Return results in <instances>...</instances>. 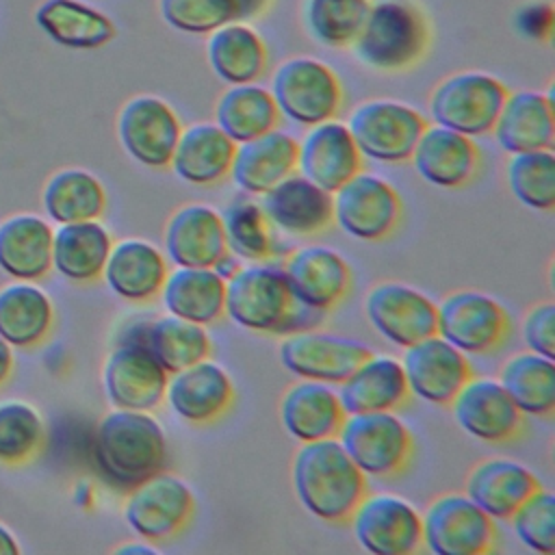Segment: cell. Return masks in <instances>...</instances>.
Listing matches in <instances>:
<instances>
[{
    "instance_id": "cell-49",
    "label": "cell",
    "mask_w": 555,
    "mask_h": 555,
    "mask_svg": "<svg viewBox=\"0 0 555 555\" xmlns=\"http://www.w3.org/2000/svg\"><path fill=\"white\" fill-rule=\"evenodd\" d=\"M522 338L529 351L555 358V306L551 301L538 304L525 314Z\"/></svg>"
},
{
    "instance_id": "cell-6",
    "label": "cell",
    "mask_w": 555,
    "mask_h": 555,
    "mask_svg": "<svg viewBox=\"0 0 555 555\" xmlns=\"http://www.w3.org/2000/svg\"><path fill=\"white\" fill-rule=\"evenodd\" d=\"M507 98L505 85L483 72H460L444 78L429 98L434 124L466 137L492 132Z\"/></svg>"
},
{
    "instance_id": "cell-42",
    "label": "cell",
    "mask_w": 555,
    "mask_h": 555,
    "mask_svg": "<svg viewBox=\"0 0 555 555\" xmlns=\"http://www.w3.org/2000/svg\"><path fill=\"white\" fill-rule=\"evenodd\" d=\"M499 382L520 414L548 416L555 410L553 358L533 351L516 353L501 366Z\"/></svg>"
},
{
    "instance_id": "cell-44",
    "label": "cell",
    "mask_w": 555,
    "mask_h": 555,
    "mask_svg": "<svg viewBox=\"0 0 555 555\" xmlns=\"http://www.w3.org/2000/svg\"><path fill=\"white\" fill-rule=\"evenodd\" d=\"M269 0H160L163 20L186 35H210L221 26L251 20Z\"/></svg>"
},
{
    "instance_id": "cell-43",
    "label": "cell",
    "mask_w": 555,
    "mask_h": 555,
    "mask_svg": "<svg viewBox=\"0 0 555 555\" xmlns=\"http://www.w3.org/2000/svg\"><path fill=\"white\" fill-rule=\"evenodd\" d=\"M225 247L238 260L260 262L278 251V232L269 223L260 202L251 195H236L221 212Z\"/></svg>"
},
{
    "instance_id": "cell-10",
    "label": "cell",
    "mask_w": 555,
    "mask_h": 555,
    "mask_svg": "<svg viewBox=\"0 0 555 555\" xmlns=\"http://www.w3.org/2000/svg\"><path fill=\"white\" fill-rule=\"evenodd\" d=\"M401 217V199L390 182L358 171L332 193V221L360 241H382Z\"/></svg>"
},
{
    "instance_id": "cell-17",
    "label": "cell",
    "mask_w": 555,
    "mask_h": 555,
    "mask_svg": "<svg viewBox=\"0 0 555 555\" xmlns=\"http://www.w3.org/2000/svg\"><path fill=\"white\" fill-rule=\"evenodd\" d=\"M182 126L176 111L156 95H137L124 104L117 117L121 147L139 165L169 167Z\"/></svg>"
},
{
    "instance_id": "cell-26",
    "label": "cell",
    "mask_w": 555,
    "mask_h": 555,
    "mask_svg": "<svg viewBox=\"0 0 555 555\" xmlns=\"http://www.w3.org/2000/svg\"><path fill=\"white\" fill-rule=\"evenodd\" d=\"M117 336L141 343L167 373H176L208 358L212 347L206 325L191 323L169 312L150 321H132L124 325Z\"/></svg>"
},
{
    "instance_id": "cell-1",
    "label": "cell",
    "mask_w": 555,
    "mask_h": 555,
    "mask_svg": "<svg viewBox=\"0 0 555 555\" xmlns=\"http://www.w3.org/2000/svg\"><path fill=\"white\" fill-rule=\"evenodd\" d=\"M223 314L243 330L286 336L314 327L323 312L297 301L280 264L260 260L241 264L225 280Z\"/></svg>"
},
{
    "instance_id": "cell-2",
    "label": "cell",
    "mask_w": 555,
    "mask_h": 555,
    "mask_svg": "<svg viewBox=\"0 0 555 555\" xmlns=\"http://www.w3.org/2000/svg\"><path fill=\"white\" fill-rule=\"evenodd\" d=\"M301 507L319 520H347L366 494V475L351 462L338 438L301 442L291 466Z\"/></svg>"
},
{
    "instance_id": "cell-33",
    "label": "cell",
    "mask_w": 555,
    "mask_h": 555,
    "mask_svg": "<svg viewBox=\"0 0 555 555\" xmlns=\"http://www.w3.org/2000/svg\"><path fill=\"white\" fill-rule=\"evenodd\" d=\"M52 225L30 212L13 215L0 223V269L24 282H37L52 269Z\"/></svg>"
},
{
    "instance_id": "cell-12",
    "label": "cell",
    "mask_w": 555,
    "mask_h": 555,
    "mask_svg": "<svg viewBox=\"0 0 555 555\" xmlns=\"http://www.w3.org/2000/svg\"><path fill=\"white\" fill-rule=\"evenodd\" d=\"M195 496L189 483L171 473H156L128 490L124 518L128 527L150 542L173 538L193 516Z\"/></svg>"
},
{
    "instance_id": "cell-46",
    "label": "cell",
    "mask_w": 555,
    "mask_h": 555,
    "mask_svg": "<svg viewBox=\"0 0 555 555\" xmlns=\"http://www.w3.org/2000/svg\"><path fill=\"white\" fill-rule=\"evenodd\" d=\"M46 440L41 414L22 399L0 401V464L20 466L33 460Z\"/></svg>"
},
{
    "instance_id": "cell-18",
    "label": "cell",
    "mask_w": 555,
    "mask_h": 555,
    "mask_svg": "<svg viewBox=\"0 0 555 555\" xmlns=\"http://www.w3.org/2000/svg\"><path fill=\"white\" fill-rule=\"evenodd\" d=\"M401 366L408 390L434 405H449L473 375L468 356L438 334L405 347Z\"/></svg>"
},
{
    "instance_id": "cell-5",
    "label": "cell",
    "mask_w": 555,
    "mask_h": 555,
    "mask_svg": "<svg viewBox=\"0 0 555 555\" xmlns=\"http://www.w3.org/2000/svg\"><path fill=\"white\" fill-rule=\"evenodd\" d=\"M280 115L297 126H314L334 119L343 104V85L336 72L308 56L284 61L271 85Z\"/></svg>"
},
{
    "instance_id": "cell-9",
    "label": "cell",
    "mask_w": 555,
    "mask_h": 555,
    "mask_svg": "<svg viewBox=\"0 0 555 555\" xmlns=\"http://www.w3.org/2000/svg\"><path fill=\"white\" fill-rule=\"evenodd\" d=\"M421 531L434 555H483L496 538L494 520L460 492L434 499L421 514Z\"/></svg>"
},
{
    "instance_id": "cell-20",
    "label": "cell",
    "mask_w": 555,
    "mask_h": 555,
    "mask_svg": "<svg viewBox=\"0 0 555 555\" xmlns=\"http://www.w3.org/2000/svg\"><path fill=\"white\" fill-rule=\"evenodd\" d=\"M297 171L327 193L362 171V154L347 124L327 119L310 126L297 141Z\"/></svg>"
},
{
    "instance_id": "cell-40",
    "label": "cell",
    "mask_w": 555,
    "mask_h": 555,
    "mask_svg": "<svg viewBox=\"0 0 555 555\" xmlns=\"http://www.w3.org/2000/svg\"><path fill=\"white\" fill-rule=\"evenodd\" d=\"M280 111L269 89L256 82L232 85L215 106V124L234 141L243 143L278 128Z\"/></svg>"
},
{
    "instance_id": "cell-32",
    "label": "cell",
    "mask_w": 555,
    "mask_h": 555,
    "mask_svg": "<svg viewBox=\"0 0 555 555\" xmlns=\"http://www.w3.org/2000/svg\"><path fill=\"white\" fill-rule=\"evenodd\" d=\"M408 382L401 360L392 356L364 358L345 382L338 384V397L347 414L386 412L399 408L408 399Z\"/></svg>"
},
{
    "instance_id": "cell-22",
    "label": "cell",
    "mask_w": 555,
    "mask_h": 555,
    "mask_svg": "<svg viewBox=\"0 0 555 555\" xmlns=\"http://www.w3.org/2000/svg\"><path fill=\"white\" fill-rule=\"evenodd\" d=\"M260 206L278 234L310 236L332 223V193L293 171L260 195Z\"/></svg>"
},
{
    "instance_id": "cell-25",
    "label": "cell",
    "mask_w": 555,
    "mask_h": 555,
    "mask_svg": "<svg viewBox=\"0 0 555 555\" xmlns=\"http://www.w3.org/2000/svg\"><path fill=\"white\" fill-rule=\"evenodd\" d=\"M297 171V139L273 128L256 139L236 143L230 178L241 193L262 195Z\"/></svg>"
},
{
    "instance_id": "cell-14",
    "label": "cell",
    "mask_w": 555,
    "mask_h": 555,
    "mask_svg": "<svg viewBox=\"0 0 555 555\" xmlns=\"http://www.w3.org/2000/svg\"><path fill=\"white\" fill-rule=\"evenodd\" d=\"M507 327L505 308L481 291H455L436 304V334L466 356L496 349Z\"/></svg>"
},
{
    "instance_id": "cell-24",
    "label": "cell",
    "mask_w": 555,
    "mask_h": 555,
    "mask_svg": "<svg viewBox=\"0 0 555 555\" xmlns=\"http://www.w3.org/2000/svg\"><path fill=\"white\" fill-rule=\"evenodd\" d=\"M165 258L173 267H212L225 251L219 210L208 204H184L167 221Z\"/></svg>"
},
{
    "instance_id": "cell-3",
    "label": "cell",
    "mask_w": 555,
    "mask_h": 555,
    "mask_svg": "<svg viewBox=\"0 0 555 555\" xmlns=\"http://www.w3.org/2000/svg\"><path fill=\"white\" fill-rule=\"evenodd\" d=\"M93 457L108 483L132 490L165 468V429L150 412L115 408L98 423Z\"/></svg>"
},
{
    "instance_id": "cell-34",
    "label": "cell",
    "mask_w": 555,
    "mask_h": 555,
    "mask_svg": "<svg viewBox=\"0 0 555 555\" xmlns=\"http://www.w3.org/2000/svg\"><path fill=\"white\" fill-rule=\"evenodd\" d=\"M158 295L169 314L210 325L223 317L225 280L212 267H176Z\"/></svg>"
},
{
    "instance_id": "cell-47",
    "label": "cell",
    "mask_w": 555,
    "mask_h": 555,
    "mask_svg": "<svg viewBox=\"0 0 555 555\" xmlns=\"http://www.w3.org/2000/svg\"><path fill=\"white\" fill-rule=\"evenodd\" d=\"M512 195L533 210L555 206V156L553 150L512 154L505 167Z\"/></svg>"
},
{
    "instance_id": "cell-39",
    "label": "cell",
    "mask_w": 555,
    "mask_h": 555,
    "mask_svg": "<svg viewBox=\"0 0 555 555\" xmlns=\"http://www.w3.org/2000/svg\"><path fill=\"white\" fill-rule=\"evenodd\" d=\"M35 20L52 41L74 50H93L115 37V26L104 13L76 0H46Z\"/></svg>"
},
{
    "instance_id": "cell-30",
    "label": "cell",
    "mask_w": 555,
    "mask_h": 555,
    "mask_svg": "<svg viewBox=\"0 0 555 555\" xmlns=\"http://www.w3.org/2000/svg\"><path fill=\"white\" fill-rule=\"evenodd\" d=\"M492 132L507 154L553 150L555 115L551 95L538 91L507 93Z\"/></svg>"
},
{
    "instance_id": "cell-23",
    "label": "cell",
    "mask_w": 555,
    "mask_h": 555,
    "mask_svg": "<svg viewBox=\"0 0 555 555\" xmlns=\"http://www.w3.org/2000/svg\"><path fill=\"white\" fill-rule=\"evenodd\" d=\"M282 269L297 301L319 312L334 308L349 291L351 271L347 260L323 245L295 249Z\"/></svg>"
},
{
    "instance_id": "cell-13",
    "label": "cell",
    "mask_w": 555,
    "mask_h": 555,
    "mask_svg": "<svg viewBox=\"0 0 555 555\" xmlns=\"http://www.w3.org/2000/svg\"><path fill=\"white\" fill-rule=\"evenodd\" d=\"M278 353L282 366L295 377L338 386L364 358L371 356V349L358 338L310 327L286 334Z\"/></svg>"
},
{
    "instance_id": "cell-52",
    "label": "cell",
    "mask_w": 555,
    "mask_h": 555,
    "mask_svg": "<svg viewBox=\"0 0 555 555\" xmlns=\"http://www.w3.org/2000/svg\"><path fill=\"white\" fill-rule=\"evenodd\" d=\"M117 553H132V555L143 553V555H154V553H158V548L154 546V542L150 544V540H143V542H128V544H121V546L117 548Z\"/></svg>"
},
{
    "instance_id": "cell-21",
    "label": "cell",
    "mask_w": 555,
    "mask_h": 555,
    "mask_svg": "<svg viewBox=\"0 0 555 555\" xmlns=\"http://www.w3.org/2000/svg\"><path fill=\"white\" fill-rule=\"evenodd\" d=\"M165 399L176 416L191 425H206L228 412L234 386L228 371L210 358L169 373Z\"/></svg>"
},
{
    "instance_id": "cell-15",
    "label": "cell",
    "mask_w": 555,
    "mask_h": 555,
    "mask_svg": "<svg viewBox=\"0 0 555 555\" xmlns=\"http://www.w3.org/2000/svg\"><path fill=\"white\" fill-rule=\"evenodd\" d=\"M102 379L113 408L152 412L165 399L169 373L141 343L117 336L106 356Z\"/></svg>"
},
{
    "instance_id": "cell-45",
    "label": "cell",
    "mask_w": 555,
    "mask_h": 555,
    "mask_svg": "<svg viewBox=\"0 0 555 555\" xmlns=\"http://www.w3.org/2000/svg\"><path fill=\"white\" fill-rule=\"evenodd\" d=\"M371 0H308L304 22L310 37L327 48L351 46L358 37Z\"/></svg>"
},
{
    "instance_id": "cell-36",
    "label": "cell",
    "mask_w": 555,
    "mask_h": 555,
    "mask_svg": "<svg viewBox=\"0 0 555 555\" xmlns=\"http://www.w3.org/2000/svg\"><path fill=\"white\" fill-rule=\"evenodd\" d=\"M236 143L217 124H193L180 132L169 167L189 184H215L230 173Z\"/></svg>"
},
{
    "instance_id": "cell-37",
    "label": "cell",
    "mask_w": 555,
    "mask_h": 555,
    "mask_svg": "<svg viewBox=\"0 0 555 555\" xmlns=\"http://www.w3.org/2000/svg\"><path fill=\"white\" fill-rule=\"evenodd\" d=\"M54 304L33 282L15 280L0 288V338L17 349L39 345L52 330Z\"/></svg>"
},
{
    "instance_id": "cell-48",
    "label": "cell",
    "mask_w": 555,
    "mask_h": 555,
    "mask_svg": "<svg viewBox=\"0 0 555 555\" xmlns=\"http://www.w3.org/2000/svg\"><path fill=\"white\" fill-rule=\"evenodd\" d=\"M516 538L533 553H555V496L553 492L538 488L531 492L518 509L507 518Z\"/></svg>"
},
{
    "instance_id": "cell-7",
    "label": "cell",
    "mask_w": 555,
    "mask_h": 555,
    "mask_svg": "<svg viewBox=\"0 0 555 555\" xmlns=\"http://www.w3.org/2000/svg\"><path fill=\"white\" fill-rule=\"evenodd\" d=\"M336 438L366 477L399 473L414 447L412 431L392 410L347 414Z\"/></svg>"
},
{
    "instance_id": "cell-31",
    "label": "cell",
    "mask_w": 555,
    "mask_h": 555,
    "mask_svg": "<svg viewBox=\"0 0 555 555\" xmlns=\"http://www.w3.org/2000/svg\"><path fill=\"white\" fill-rule=\"evenodd\" d=\"M540 488L535 475L509 457H488L466 477V496L492 520H507L518 505Z\"/></svg>"
},
{
    "instance_id": "cell-19",
    "label": "cell",
    "mask_w": 555,
    "mask_h": 555,
    "mask_svg": "<svg viewBox=\"0 0 555 555\" xmlns=\"http://www.w3.org/2000/svg\"><path fill=\"white\" fill-rule=\"evenodd\" d=\"M455 425L481 442H505L522 427V414L494 377H468L451 399Z\"/></svg>"
},
{
    "instance_id": "cell-51",
    "label": "cell",
    "mask_w": 555,
    "mask_h": 555,
    "mask_svg": "<svg viewBox=\"0 0 555 555\" xmlns=\"http://www.w3.org/2000/svg\"><path fill=\"white\" fill-rule=\"evenodd\" d=\"M15 553H20V544L13 531L0 522V555H15Z\"/></svg>"
},
{
    "instance_id": "cell-38",
    "label": "cell",
    "mask_w": 555,
    "mask_h": 555,
    "mask_svg": "<svg viewBox=\"0 0 555 555\" xmlns=\"http://www.w3.org/2000/svg\"><path fill=\"white\" fill-rule=\"evenodd\" d=\"M206 52L212 72L228 85L256 82L267 67L264 41L241 22L210 33Z\"/></svg>"
},
{
    "instance_id": "cell-28",
    "label": "cell",
    "mask_w": 555,
    "mask_h": 555,
    "mask_svg": "<svg viewBox=\"0 0 555 555\" xmlns=\"http://www.w3.org/2000/svg\"><path fill=\"white\" fill-rule=\"evenodd\" d=\"M338 390L332 384L301 379L280 399V423L297 442L334 438L345 421Z\"/></svg>"
},
{
    "instance_id": "cell-11",
    "label": "cell",
    "mask_w": 555,
    "mask_h": 555,
    "mask_svg": "<svg viewBox=\"0 0 555 555\" xmlns=\"http://www.w3.org/2000/svg\"><path fill=\"white\" fill-rule=\"evenodd\" d=\"M347 520L356 542L373 555H410L423 544L421 512L399 494H364Z\"/></svg>"
},
{
    "instance_id": "cell-27",
    "label": "cell",
    "mask_w": 555,
    "mask_h": 555,
    "mask_svg": "<svg viewBox=\"0 0 555 555\" xmlns=\"http://www.w3.org/2000/svg\"><path fill=\"white\" fill-rule=\"evenodd\" d=\"M416 173L440 189H457L466 184L479 165L475 141L444 126H425L410 156Z\"/></svg>"
},
{
    "instance_id": "cell-50",
    "label": "cell",
    "mask_w": 555,
    "mask_h": 555,
    "mask_svg": "<svg viewBox=\"0 0 555 555\" xmlns=\"http://www.w3.org/2000/svg\"><path fill=\"white\" fill-rule=\"evenodd\" d=\"M13 373V347L0 338V386L9 382Z\"/></svg>"
},
{
    "instance_id": "cell-41",
    "label": "cell",
    "mask_w": 555,
    "mask_h": 555,
    "mask_svg": "<svg viewBox=\"0 0 555 555\" xmlns=\"http://www.w3.org/2000/svg\"><path fill=\"white\" fill-rule=\"evenodd\" d=\"M41 204L48 219L59 225L89 221L102 217L106 191L87 169H61L46 182Z\"/></svg>"
},
{
    "instance_id": "cell-8",
    "label": "cell",
    "mask_w": 555,
    "mask_h": 555,
    "mask_svg": "<svg viewBox=\"0 0 555 555\" xmlns=\"http://www.w3.org/2000/svg\"><path fill=\"white\" fill-rule=\"evenodd\" d=\"M425 126L427 121L416 108L397 100L364 102L347 121L362 158L388 165L410 160Z\"/></svg>"
},
{
    "instance_id": "cell-4",
    "label": "cell",
    "mask_w": 555,
    "mask_h": 555,
    "mask_svg": "<svg viewBox=\"0 0 555 555\" xmlns=\"http://www.w3.org/2000/svg\"><path fill=\"white\" fill-rule=\"evenodd\" d=\"M429 30L423 13L410 0H379L353 39L360 63L377 72H403L412 67L427 48Z\"/></svg>"
},
{
    "instance_id": "cell-16",
    "label": "cell",
    "mask_w": 555,
    "mask_h": 555,
    "mask_svg": "<svg viewBox=\"0 0 555 555\" xmlns=\"http://www.w3.org/2000/svg\"><path fill=\"white\" fill-rule=\"evenodd\" d=\"M364 317L382 338L401 349L436 334L434 299L401 282L375 284L364 297Z\"/></svg>"
},
{
    "instance_id": "cell-35",
    "label": "cell",
    "mask_w": 555,
    "mask_h": 555,
    "mask_svg": "<svg viewBox=\"0 0 555 555\" xmlns=\"http://www.w3.org/2000/svg\"><path fill=\"white\" fill-rule=\"evenodd\" d=\"M111 247V232L98 219L61 223L52 236V269L76 284L93 282L102 278Z\"/></svg>"
},
{
    "instance_id": "cell-29",
    "label": "cell",
    "mask_w": 555,
    "mask_h": 555,
    "mask_svg": "<svg viewBox=\"0 0 555 555\" xmlns=\"http://www.w3.org/2000/svg\"><path fill=\"white\" fill-rule=\"evenodd\" d=\"M169 273L165 254L145 238H124L113 243L102 278L113 295L126 301L154 299Z\"/></svg>"
}]
</instances>
